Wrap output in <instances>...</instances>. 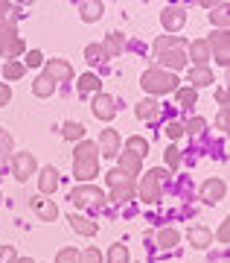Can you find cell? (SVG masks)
Returning a JSON list of instances; mask_svg holds the SVG:
<instances>
[{
  "label": "cell",
  "instance_id": "6da1fadb",
  "mask_svg": "<svg viewBox=\"0 0 230 263\" xmlns=\"http://www.w3.org/2000/svg\"><path fill=\"white\" fill-rule=\"evenodd\" d=\"M140 85L146 88L149 94L163 97V94H175L178 88H181V79H178L175 73H169V70L149 67V70H143V76H140Z\"/></svg>",
  "mask_w": 230,
  "mask_h": 263
},
{
  "label": "cell",
  "instance_id": "7a4b0ae2",
  "mask_svg": "<svg viewBox=\"0 0 230 263\" xmlns=\"http://www.w3.org/2000/svg\"><path fill=\"white\" fill-rule=\"evenodd\" d=\"M163 179H166V170L163 167H155V170H149L146 176L140 179L137 184V196L146 202V205H155V202H160V196H163Z\"/></svg>",
  "mask_w": 230,
  "mask_h": 263
},
{
  "label": "cell",
  "instance_id": "3957f363",
  "mask_svg": "<svg viewBox=\"0 0 230 263\" xmlns=\"http://www.w3.org/2000/svg\"><path fill=\"white\" fill-rule=\"evenodd\" d=\"M67 199H70L73 208H99L102 202H105V193H102L96 184H76Z\"/></svg>",
  "mask_w": 230,
  "mask_h": 263
},
{
  "label": "cell",
  "instance_id": "277c9868",
  "mask_svg": "<svg viewBox=\"0 0 230 263\" xmlns=\"http://www.w3.org/2000/svg\"><path fill=\"white\" fill-rule=\"evenodd\" d=\"M207 47H210L213 59H216V65H221V67L230 65V53H227V47H230V32H227V29H216V32L207 38Z\"/></svg>",
  "mask_w": 230,
  "mask_h": 263
},
{
  "label": "cell",
  "instance_id": "5b68a950",
  "mask_svg": "<svg viewBox=\"0 0 230 263\" xmlns=\"http://www.w3.org/2000/svg\"><path fill=\"white\" fill-rule=\"evenodd\" d=\"M35 170H38V164H35L32 152H15L12 155V173H15L18 181H27L29 176H35Z\"/></svg>",
  "mask_w": 230,
  "mask_h": 263
},
{
  "label": "cell",
  "instance_id": "8992f818",
  "mask_svg": "<svg viewBox=\"0 0 230 263\" xmlns=\"http://www.w3.org/2000/svg\"><path fill=\"white\" fill-rule=\"evenodd\" d=\"M91 111H93V117H96V120H114V117H117V100H114V97L111 94H96L91 100Z\"/></svg>",
  "mask_w": 230,
  "mask_h": 263
},
{
  "label": "cell",
  "instance_id": "52a82bcc",
  "mask_svg": "<svg viewBox=\"0 0 230 263\" xmlns=\"http://www.w3.org/2000/svg\"><path fill=\"white\" fill-rule=\"evenodd\" d=\"M44 73L50 76L53 82H70V79H73V65L65 62V59H47Z\"/></svg>",
  "mask_w": 230,
  "mask_h": 263
},
{
  "label": "cell",
  "instance_id": "ba28073f",
  "mask_svg": "<svg viewBox=\"0 0 230 263\" xmlns=\"http://www.w3.org/2000/svg\"><path fill=\"white\" fill-rule=\"evenodd\" d=\"M186 50L184 47H172V50H166L163 56L157 59V67L160 70H169V73H175V70H181V67H186Z\"/></svg>",
  "mask_w": 230,
  "mask_h": 263
},
{
  "label": "cell",
  "instance_id": "9c48e42d",
  "mask_svg": "<svg viewBox=\"0 0 230 263\" xmlns=\"http://www.w3.org/2000/svg\"><path fill=\"white\" fill-rule=\"evenodd\" d=\"M224 193H227L224 179H207L201 184V202L204 205H219L221 199H224Z\"/></svg>",
  "mask_w": 230,
  "mask_h": 263
},
{
  "label": "cell",
  "instance_id": "30bf717a",
  "mask_svg": "<svg viewBox=\"0 0 230 263\" xmlns=\"http://www.w3.org/2000/svg\"><path fill=\"white\" fill-rule=\"evenodd\" d=\"M29 208H32L35 216L44 219V222H53L55 216H58V205H55L53 199H47V196H29Z\"/></svg>",
  "mask_w": 230,
  "mask_h": 263
},
{
  "label": "cell",
  "instance_id": "8fae6325",
  "mask_svg": "<svg viewBox=\"0 0 230 263\" xmlns=\"http://www.w3.org/2000/svg\"><path fill=\"white\" fill-rule=\"evenodd\" d=\"M160 24H163L169 32H178V29L186 24V9L184 6H166V9L160 12Z\"/></svg>",
  "mask_w": 230,
  "mask_h": 263
},
{
  "label": "cell",
  "instance_id": "7c38bea8",
  "mask_svg": "<svg viewBox=\"0 0 230 263\" xmlns=\"http://www.w3.org/2000/svg\"><path fill=\"white\" fill-rule=\"evenodd\" d=\"M99 152L105 155V158H117V155H120V132L102 129V135H99Z\"/></svg>",
  "mask_w": 230,
  "mask_h": 263
},
{
  "label": "cell",
  "instance_id": "4fadbf2b",
  "mask_svg": "<svg viewBox=\"0 0 230 263\" xmlns=\"http://www.w3.org/2000/svg\"><path fill=\"white\" fill-rule=\"evenodd\" d=\"M186 59H193L195 67H207V62L213 59L210 47H207V41H204V38H195L193 44H190V50H186Z\"/></svg>",
  "mask_w": 230,
  "mask_h": 263
},
{
  "label": "cell",
  "instance_id": "5bb4252c",
  "mask_svg": "<svg viewBox=\"0 0 230 263\" xmlns=\"http://www.w3.org/2000/svg\"><path fill=\"white\" fill-rule=\"evenodd\" d=\"M122 173V176H129V179H134V176H140L143 173V158H137L134 152H120V167H117Z\"/></svg>",
  "mask_w": 230,
  "mask_h": 263
},
{
  "label": "cell",
  "instance_id": "9a60e30c",
  "mask_svg": "<svg viewBox=\"0 0 230 263\" xmlns=\"http://www.w3.org/2000/svg\"><path fill=\"white\" fill-rule=\"evenodd\" d=\"M186 82H190V88H193V91H198V88H207V85L216 82V76H213L210 67H190Z\"/></svg>",
  "mask_w": 230,
  "mask_h": 263
},
{
  "label": "cell",
  "instance_id": "2e32d148",
  "mask_svg": "<svg viewBox=\"0 0 230 263\" xmlns=\"http://www.w3.org/2000/svg\"><path fill=\"white\" fill-rule=\"evenodd\" d=\"M38 187H41V196H53L58 190V170L55 167H44L41 176H38Z\"/></svg>",
  "mask_w": 230,
  "mask_h": 263
},
{
  "label": "cell",
  "instance_id": "e0dca14e",
  "mask_svg": "<svg viewBox=\"0 0 230 263\" xmlns=\"http://www.w3.org/2000/svg\"><path fill=\"white\" fill-rule=\"evenodd\" d=\"M134 114H137L140 120L155 123V120H160V103H157V100H140V103L134 105Z\"/></svg>",
  "mask_w": 230,
  "mask_h": 263
},
{
  "label": "cell",
  "instance_id": "ac0fdd59",
  "mask_svg": "<svg viewBox=\"0 0 230 263\" xmlns=\"http://www.w3.org/2000/svg\"><path fill=\"white\" fill-rule=\"evenodd\" d=\"M102 50H105V59H120V53L126 50V38L120 32H108L102 41Z\"/></svg>",
  "mask_w": 230,
  "mask_h": 263
},
{
  "label": "cell",
  "instance_id": "d6986e66",
  "mask_svg": "<svg viewBox=\"0 0 230 263\" xmlns=\"http://www.w3.org/2000/svg\"><path fill=\"white\" fill-rule=\"evenodd\" d=\"M70 228H73L76 234H82V237H93L96 231H99V226L93 222V219H88V216H79V214H70Z\"/></svg>",
  "mask_w": 230,
  "mask_h": 263
},
{
  "label": "cell",
  "instance_id": "ffe728a7",
  "mask_svg": "<svg viewBox=\"0 0 230 263\" xmlns=\"http://www.w3.org/2000/svg\"><path fill=\"white\" fill-rule=\"evenodd\" d=\"M73 176L82 184H91L99 176V161H85V164H73Z\"/></svg>",
  "mask_w": 230,
  "mask_h": 263
},
{
  "label": "cell",
  "instance_id": "44dd1931",
  "mask_svg": "<svg viewBox=\"0 0 230 263\" xmlns=\"http://www.w3.org/2000/svg\"><path fill=\"white\" fill-rule=\"evenodd\" d=\"M96 143L93 141H79V146L73 149V164H85V161H99L96 158Z\"/></svg>",
  "mask_w": 230,
  "mask_h": 263
},
{
  "label": "cell",
  "instance_id": "7402d4cb",
  "mask_svg": "<svg viewBox=\"0 0 230 263\" xmlns=\"http://www.w3.org/2000/svg\"><path fill=\"white\" fill-rule=\"evenodd\" d=\"M79 94H102V79L96 73H82L79 76Z\"/></svg>",
  "mask_w": 230,
  "mask_h": 263
},
{
  "label": "cell",
  "instance_id": "603a6c76",
  "mask_svg": "<svg viewBox=\"0 0 230 263\" xmlns=\"http://www.w3.org/2000/svg\"><path fill=\"white\" fill-rule=\"evenodd\" d=\"M190 246H195V249H207V246H213V231L210 228H190Z\"/></svg>",
  "mask_w": 230,
  "mask_h": 263
},
{
  "label": "cell",
  "instance_id": "cb8c5ba5",
  "mask_svg": "<svg viewBox=\"0 0 230 263\" xmlns=\"http://www.w3.org/2000/svg\"><path fill=\"white\" fill-rule=\"evenodd\" d=\"M134 193H137V184L134 181H122V184H117V187H111V199L120 205V202H129V199H134Z\"/></svg>",
  "mask_w": 230,
  "mask_h": 263
},
{
  "label": "cell",
  "instance_id": "d4e9b609",
  "mask_svg": "<svg viewBox=\"0 0 230 263\" xmlns=\"http://www.w3.org/2000/svg\"><path fill=\"white\" fill-rule=\"evenodd\" d=\"M55 91V82L50 79L47 73H41V76H35V82H32V94L35 97H41V100H47V97Z\"/></svg>",
  "mask_w": 230,
  "mask_h": 263
},
{
  "label": "cell",
  "instance_id": "484cf974",
  "mask_svg": "<svg viewBox=\"0 0 230 263\" xmlns=\"http://www.w3.org/2000/svg\"><path fill=\"white\" fill-rule=\"evenodd\" d=\"M15 38H18V27H15L12 21H3V18H0V53L9 47Z\"/></svg>",
  "mask_w": 230,
  "mask_h": 263
},
{
  "label": "cell",
  "instance_id": "4316f807",
  "mask_svg": "<svg viewBox=\"0 0 230 263\" xmlns=\"http://www.w3.org/2000/svg\"><path fill=\"white\" fill-rule=\"evenodd\" d=\"M172 47H184V38H178V35H160L155 41V56L160 59L166 50H172Z\"/></svg>",
  "mask_w": 230,
  "mask_h": 263
},
{
  "label": "cell",
  "instance_id": "83f0119b",
  "mask_svg": "<svg viewBox=\"0 0 230 263\" xmlns=\"http://www.w3.org/2000/svg\"><path fill=\"white\" fill-rule=\"evenodd\" d=\"M126 149L134 152L137 158H146V155H149V141H146V138H140V135H131L129 141H126Z\"/></svg>",
  "mask_w": 230,
  "mask_h": 263
},
{
  "label": "cell",
  "instance_id": "f1b7e54d",
  "mask_svg": "<svg viewBox=\"0 0 230 263\" xmlns=\"http://www.w3.org/2000/svg\"><path fill=\"white\" fill-rule=\"evenodd\" d=\"M102 12H105V6H102V3H93V0L82 3V21H85V24H93V21H99V18H102Z\"/></svg>",
  "mask_w": 230,
  "mask_h": 263
},
{
  "label": "cell",
  "instance_id": "f546056e",
  "mask_svg": "<svg viewBox=\"0 0 230 263\" xmlns=\"http://www.w3.org/2000/svg\"><path fill=\"white\" fill-rule=\"evenodd\" d=\"M178 240H181V234H178L175 228H160L157 231V246L160 249H175Z\"/></svg>",
  "mask_w": 230,
  "mask_h": 263
},
{
  "label": "cell",
  "instance_id": "4dcf8cb0",
  "mask_svg": "<svg viewBox=\"0 0 230 263\" xmlns=\"http://www.w3.org/2000/svg\"><path fill=\"white\" fill-rule=\"evenodd\" d=\"M131 260V254H129V246H122V243H114L108 249V263H129Z\"/></svg>",
  "mask_w": 230,
  "mask_h": 263
},
{
  "label": "cell",
  "instance_id": "1f68e13d",
  "mask_svg": "<svg viewBox=\"0 0 230 263\" xmlns=\"http://www.w3.org/2000/svg\"><path fill=\"white\" fill-rule=\"evenodd\" d=\"M24 73H27V67L20 65L18 59H15V62H6V65H3V79H6V82H15V79H20Z\"/></svg>",
  "mask_w": 230,
  "mask_h": 263
},
{
  "label": "cell",
  "instance_id": "d6a6232c",
  "mask_svg": "<svg viewBox=\"0 0 230 263\" xmlns=\"http://www.w3.org/2000/svg\"><path fill=\"white\" fill-rule=\"evenodd\" d=\"M61 135H65L67 141H82V138H85V126H82V123L67 120L65 126H61Z\"/></svg>",
  "mask_w": 230,
  "mask_h": 263
},
{
  "label": "cell",
  "instance_id": "836d02e7",
  "mask_svg": "<svg viewBox=\"0 0 230 263\" xmlns=\"http://www.w3.org/2000/svg\"><path fill=\"white\" fill-rule=\"evenodd\" d=\"M24 53H27V44H24V38L18 35V38H15V41L9 44V47H6L3 53H0V56H3V59H9V62H15V59L24 56Z\"/></svg>",
  "mask_w": 230,
  "mask_h": 263
},
{
  "label": "cell",
  "instance_id": "e575fe53",
  "mask_svg": "<svg viewBox=\"0 0 230 263\" xmlns=\"http://www.w3.org/2000/svg\"><path fill=\"white\" fill-rule=\"evenodd\" d=\"M15 155V143H12V135L0 129V161H9Z\"/></svg>",
  "mask_w": 230,
  "mask_h": 263
},
{
  "label": "cell",
  "instance_id": "d590c367",
  "mask_svg": "<svg viewBox=\"0 0 230 263\" xmlns=\"http://www.w3.org/2000/svg\"><path fill=\"white\" fill-rule=\"evenodd\" d=\"M178 103L184 105V108H190V105L198 103V91H193V88H178Z\"/></svg>",
  "mask_w": 230,
  "mask_h": 263
},
{
  "label": "cell",
  "instance_id": "8d00e7d4",
  "mask_svg": "<svg viewBox=\"0 0 230 263\" xmlns=\"http://www.w3.org/2000/svg\"><path fill=\"white\" fill-rule=\"evenodd\" d=\"M79 263H105V257H102V252L96 246H91V249L79 252Z\"/></svg>",
  "mask_w": 230,
  "mask_h": 263
},
{
  "label": "cell",
  "instance_id": "74e56055",
  "mask_svg": "<svg viewBox=\"0 0 230 263\" xmlns=\"http://www.w3.org/2000/svg\"><path fill=\"white\" fill-rule=\"evenodd\" d=\"M85 59H88L91 65L105 62V50H102V44H88V47H85Z\"/></svg>",
  "mask_w": 230,
  "mask_h": 263
},
{
  "label": "cell",
  "instance_id": "f35d334b",
  "mask_svg": "<svg viewBox=\"0 0 230 263\" xmlns=\"http://www.w3.org/2000/svg\"><path fill=\"white\" fill-rule=\"evenodd\" d=\"M210 21H213L219 29H227V27H230V15H227V9H224V6H221V9H213V12H210Z\"/></svg>",
  "mask_w": 230,
  "mask_h": 263
},
{
  "label": "cell",
  "instance_id": "ab89813d",
  "mask_svg": "<svg viewBox=\"0 0 230 263\" xmlns=\"http://www.w3.org/2000/svg\"><path fill=\"white\" fill-rule=\"evenodd\" d=\"M44 62H47V59L41 56L38 50H29V53H24V62H20V65H24V67H41Z\"/></svg>",
  "mask_w": 230,
  "mask_h": 263
},
{
  "label": "cell",
  "instance_id": "60d3db41",
  "mask_svg": "<svg viewBox=\"0 0 230 263\" xmlns=\"http://www.w3.org/2000/svg\"><path fill=\"white\" fill-rule=\"evenodd\" d=\"M55 263H79V252H76L73 246H67L61 252L55 254Z\"/></svg>",
  "mask_w": 230,
  "mask_h": 263
},
{
  "label": "cell",
  "instance_id": "b9f144b4",
  "mask_svg": "<svg viewBox=\"0 0 230 263\" xmlns=\"http://www.w3.org/2000/svg\"><path fill=\"white\" fill-rule=\"evenodd\" d=\"M166 167L169 170L181 167V149H178V146H166Z\"/></svg>",
  "mask_w": 230,
  "mask_h": 263
},
{
  "label": "cell",
  "instance_id": "7bdbcfd3",
  "mask_svg": "<svg viewBox=\"0 0 230 263\" xmlns=\"http://www.w3.org/2000/svg\"><path fill=\"white\" fill-rule=\"evenodd\" d=\"M204 129H207V120H204V117H193V120H190V123L184 126L186 135H201Z\"/></svg>",
  "mask_w": 230,
  "mask_h": 263
},
{
  "label": "cell",
  "instance_id": "ee69618b",
  "mask_svg": "<svg viewBox=\"0 0 230 263\" xmlns=\"http://www.w3.org/2000/svg\"><path fill=\"white\" fill-rule=\"evenodd\" d=\"M0 263H18V252L12 246H3L0 249Z\"/></svg>",
  "mask_w": 230,
  "mask_h": 263
},
{
  "label": "cell",
  "instance_id": "f6af8a7d",
  "mask_svg": "<svg viewBox=\"0 0 230 263\" xmlns=\"http://www.w3.org/2000/svg\"><path fill=\"white\" fill-rule=\"evenodd\" d=\"M105 179H108L111 187H117V184H122V181H129V176H122L120 170H111V173L105 176ZM131 181H134V179H131Z\"/></svg>",
  "mask_w": 230,
  "mask_h": 263
},
{
  "label": "cell",
  "instance_id": "bcb514c9",
  "mask_svg": "<svg viewBox=\"0 0 230 263\" xmlns=\"http://www.w3.org/2000/svg\"><path fill=\"white\" fill-rule=\"evenodd\" d=\"M166 135L175 141V138H181V135H184V126H181V123H169V126H166Z\"/></svg>",
  "mask_w": 230,
  "mask_h": 263
},
{
  "label": "cell",
  "instance_id": "7dc6e473",
  "mask_svg": "<svg viewBox=\"0 0 230 263\" xmlns=\"http://www.w3.org/2000/svg\"><path fill=\"white\" fill-rule=\"evenodd\" d=\"M216 129L227 132V108H219V117H216Z\"/></svg>",
  "mask_w": 230,
  "mask_h": 263
},
{
  "label": "cell",
  "instance_id": "c3c4849f",
  "mask_svg": "<svg viewBox=\"0 0 230 263\" xmlns=\"http://www.w3.org/2000/svg\"><path fill=\"white\" fill-rule=\"evenodd\" d=\"M9 100H12V88H9L6 82H0V108L9 103Z\"/></svg>",
  "mask_w": 230,
  "mask_h": 263
},
{
  "label": "cell",
  "instance_id": "681fc988",
  "mask_svg": "<svg viewBox=\"0 0 230 263\" xmlns=\"http://www.w3.org/2000/svg\"><path fill=\"white\" fill-rule=\"evenodd\" d=\"M227 234H230V226L227 222H221L219 231H216V240H219V243H227Z\"/></svg>",
  "mask_w": 230,
  "mask_h": 263
},
{
  "label": "cell",
  "instance_id": "f907efd6",
  "mask_svg": "<svg viewBox=\"0 0 230 263\" xmlns=\"http://www.w3.org/2000/svg\"><path fill=\"white\" fill-rule=\"evenodd\" d=\"M216 103H219L221 108H227V88H219V91H216Z\"/></svg>",
  "mask_w": 230,
  "mask_h": 263
},
{
  "label": "cell",
  "instance_id": "816d5d0a",
  "mask_svg": "<svg viewBox=\"0 0 230 263\" xmlns=\"http://www.w3.org/2000/svg\"><path fill=\"white\" fill-rule=\"evenodd\" d=\"M12 9V3H6V0H0V15H3V12H9Z\"/></svg>",
  "mask_w": 230,
  "mask_h": 263
},
{
  "label": "cell",
  "instance_id": "f5cc1de1",
  "mask_svg": "<svg viewBox=\"0 0 230 263\" xmlns=\"http://www.w3.org/2000/svg\"><path fill=\"white\" fill-rule=\"evenodd\" d=\"M18 263H35V260H32V257H24V260H18Z\"/></svg>",
  "mask_w": 230,
  "mask_h": 263
}]
</instances>
